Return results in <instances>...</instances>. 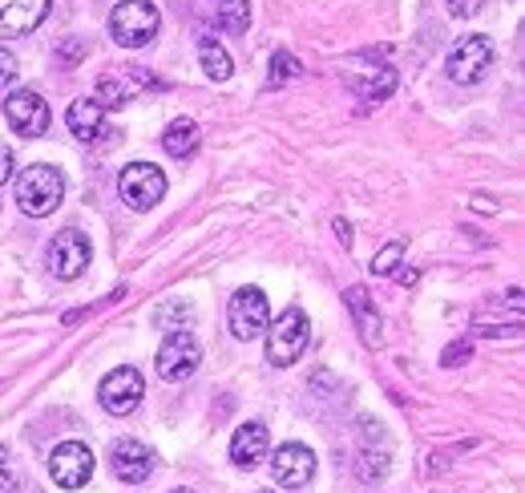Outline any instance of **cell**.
Wrapping results in <instances>:
<instances>
[{"label": "cell", "mask_w": 525, "mask_h": 493, "mask_svg": "<svg viewBox=\"0 0 525 493\" xmlns=\"http://www.w3.org/2000/svg\"><path fill=\"white\" fill-rule=\"evenodd\" d=\"M392 279H396V283H404V287H408V283H416V271H392Z\"/></svg>", "instance_id": "32"}, {"label": "cell", "mask_w": 525, "mask_h": 493, "mask_svg": "<svg viewBox=\"0 0 525 493\" xmlns=\"http://www.w3.org/2000/svg\"><path fill=\"white\" fill-rule=\"evenodd\" d=\"M336 239H340V243H344V247H348V243H352V227H348V223H344V219H336Z\"/></svg>", "instance_id": "31"}, {"label": "cell", "mask_w": 525, "mask_h": 493, "mask_svg": "<svg viewBox=\"0 0 525 493\" xmlns=\"http://www.w3.org/2000/svg\"><path fill=\"white\" fill-rule=\"evenodd\" d=\"M271 473L283 489H303L311 477H315V453L307 445H279L275 457H271Z\"/></svg>", "instance_id": "13"}, {"label": "cell", "mask_w": 525, "mask_h": 493, "mask_svg": "<svg viewBox=\"0 0 525 493\" xmlns=\"http://www.w3.org/2000/svg\"><path fill=\"white\" fill-rule=\"evenodd\" d=\"M174 493H194V489H174Z\"/></svg>", "instance_id": "33"}, {"label": "cell", "mask_w": 525, "mask_h": 493, "mask_svg": "<svg viewBox=\"0 0 525 493\" xmlns=\"http://www.w3.org/2000/svg\"><path fill=\"white\" fill-rule=\"evenodd\" d=\"M110 465H114V477H118V481L138 485V481H146V477L154 473V453H150L142 441L122 437V441H114V449H110Z\"/></svg>", "instance_id": "14"}, {"label": "cell", "mask_w": 525, "mask_h": 493, "mask_svg": "<svg viewBox=\"0 0 525 493\" xmlns=\"http://www.w3.org/2000/svg\"><path fill=\"white\" fill-rule=\"evenodd\" d=\"M13 170H17V166H13V150H9L5 142H0V186H5V182L13 178Z\"/></svg>", "instance_id": "27"}, {"label": "cell", "mask_w": 525, "mask_h": 493, "mask_svg": "<svg viewBox=\"0 0 525 493\" xmlns=\"http://www.w3.org/2000/svg\"><path fill=\"white\" fill-rule=\"evenodd\" d=\"M81 57H85V45H81V41H73V37H69V41H65V45H61V61H81Z\"/></svg>", "instance_id": "29"}, {"label": "cell", "mask_w": 525, "mask_h": 493, "mask_svg": "<svg viewBox=\"0 0 525 493\" xmlns=\"http://www.w3.org/2000/svg\"><path fill=\"white\" fill-rule=\"evenodd\" d=\"M465 356H469V344H453V348L441 356V364H449V368H453V364H457V360H465Z\"/></svg>", "instance_id": "30"}, {"label": "cell", "mask_w": 525, "mask_h": 493, "mask_svg": "<svg viewBox=\"0 0 525 493\" xmlns=\"http://www.w3.org/2000/svg\"><path fill=\"white\" fill-rule=\"evenodd\" d=\"M400 255H404V243H384V247L372 255V275L392 279V271L400 267Z\"/></svg>", "instance_id": "22"}, {"label": "cell", "mask_w": 525, "mask_h": 493, "mask_svg": "<svg viewBox=\"0 0 525 493\" xmlns=\"http://www.w3.org/2000/svg\"><path fill=\"white\" fill-rule=\"evenodd\" d=\"M295 73H299V61L291 53H275L271 57V85H287Z\"/></svg>", "instance_id": "23"}, {"label": "cell", "mask_w": 525, "mask_h": 493, "mask_svg": "<svg viewBox=\"0 0 525 493\" xmlns=\"http://www.w3.org/2000/svg\"><path fill=\"white\" fill-rule=\"evenodd\" d=\"M263 457H267V429H263L259 421L239 425L235 437H231V461H235L239 469H255Z\"/></svg>", "instance_id": "17"}, {"label": "cell", "mask_w": 525, "mask_h": 493, "mask_svg": "<svg viewBox=\"0 0 525 493\" xmlns=\"http://www.w3.org/2000/svg\"><path fill=\"white\" fill-rule=\"evenodd\" d=\"M227 324L235 340H259L271 324V308H267V295L259 287H239L235 300L227 308Z\"/></svg>", "instance_id": "5"}, {"label": "cell", "mask_w": 525, "mask_h": 493, "mask_svg": "<svg viewBox=\"0 0 525 493\" xmlns=\"http://www.w3.org/2000/svg\"><path fill=\"white\" fill-rule=\"evenodd\" d=\"M215 21L223 33H247L251 29V0H223L215 9Z\"/></svg>", "instance_id": "21"}, {"label": "cell", "mask_w": 525, "mask_h": 493, "mask_svg": "<svg viewBox=\"0 0 525 493\" xmlns=\"http://www.w3.org/2000/svg\"><path fill=\"white\" fill-rule=\"evenodd\" d=\"M263 336H267V364L287 368V364H295L303 356V348L311 340V324H307L303 308H287L275 324H267Z\"/></svg>", "instance_id": "3"}, {"label": "cell", "mask_w": 525, "mask_h": 493, "mask_svg": "<svg viewBox=\"0 0 525 493\" xmlns=\"http://www.w3.org/2000/svg\"><path fill=\"white\" fill-rule=\"evenodd\" d=\"M162 150H166L170 158H190V154L198 150V126H194L190 118H174V122L166 126V134H162Z\"/></svg>", "instance_id": "19"}, {"label": "cell", "mask_w": 525, "mask_h": 493, "mask_svg": "<svg viewBox=\"0 0 525 493\" xmlns=\"http://www.w3.org/2000/svg\"><path fill=\"white\" fill-rule=\"evenodd\" d=\"M49 13V0H0V37H25Z\"/></svg>", "instance_id": "15"}, {"label": "cell", "mask_w": 525, "mask_h": 493, "mask_svg": "<svg viewBox=\"0 0 525 493\" xmlns=\"http://www.w3.org/2000/svg\"><path fill=\"white\" fill-rule=\"evenodd\" d=\"M198 61H202V69H206V77L210 81H227L231 77V53L215 41V37H198Z\"/></svg>", "instance_id": "20"}, {"label": "cell", "mask_w": 525, "mask_h": 493, "mask_svg": "<svg viewBox=\"0 0 525 493\" xmlns=\"http://www.w3.org/2000/svg\"><path fill=\"white\" fill-rule=\"evenodd\" d=\"M344 304H348V312H352L360 336H364L368 344H380V312H376V304H372L368 287H360V283L348 287V291H344Z\"/></svg>", "instance_id": "18"}, {"label": "cell", "mask_w": 525, "mask_h": 493, "mask_svg": "<svg viewBox=\"0 0 525 493\" xmlns=\"http://www.w3.org/2000/svg\"><path fill=\"white\" fill-rule=\"evenodd\" d=\"M485 9V0H449V13L453 17H477Z\"/></svg>", "instance_id": "26"}, {"label": "cell", "mask_w": 525, "mask_h": 493, "mask_svg": "<svg viewBox=\"0 0 525 493\" xmlns=\"http://www.w3.org/2000/svg\"><path fill=\"white\" fill-rule=\"evenodd\" d=\"M97 397H101V409H105V413L130 417V413L142 405V397H146V380H142L138 368H114L110 376L101 380Z\"/></svg>", "instance_id": "8"}, {"label": "cell", "mask_w": 525, "mask_h": 493, "mask_svg": "<svg viewBox=\"0 0 525 493\" xmlns=\"http://www.w3.org/2000/svg\"><path fill=\"white\" fill-rule=\"evenodd\" d=\"M118 194L130 211H150L166 199V174L154 162H130L118 178Z\"/></svg>", "instance_id": "4"}, {"label": "cell", "mask_w": 525, "mask_h": 493, "mask_svg": "<svg viewBox=\"0 0 525 493\" xmlns=\"http://www.w3.org/2000/svg\"><path fill=\"white\" fill-rule=\"evenodd\" d=\"M65 126L81 142H101L105 138V110L93 102V97H77V102L69 106V114H65Z\"/></svg>", "instance_id": "16"}, {"label": "cell", "mask_w": 525, "mask_h": 493, "mask_svg": "<svg viewBox=\"0 0 525 493\" xmlns=\"http://www.w3.org/2000/svg\"><path fill=\"white\" fill-rule=\"evenodd\" d=\"M61 199H65V178H61L57 166L33 162V166L21 170V178H17V207H21L29 219L53 215V211L61 207Z\"/></svg>", "instance_id": "1"}, {"label": "cell", "mask_w": 525, "mask_h": 493, "mask_svg": "<svg viewBox=\"0 0 525 493\" xmlns=\"http://www.w3.org/2000/svg\"><path fill=\"white\" fill-rule=\"evenodd\" d=\"M162 29V13L154 0H122V5L110 13V37L122 49H142L158 37Z\"/></svg>", "instance_id": "2"}, {"label": "cell", "mask_w": 525, "mask_h": 493, "mask_svg": "<svg viewBox=\"0 0 525 493\" xmlns=\"http://www.w3.org/2000/svg\"><path fill=\"white\" fill-rule=\"evenodd\" d=\"M17 81V57L9 49H0V97L9 93V85Z\"/></svg>", "instance_id": "25"}, {"label": "cell", "mask_w": 525, "mask_h": 493, "mask_svg": "<svg viewBox=\"0 0 525 493\" xmlns=\"http://www.w3.org/2000/svg\"><path fill=\"white\" fill-rule=\"evenodd\" d=\"M5 122L21 138H45L49 134V106L33 89H13L5 93Z\"/></svg>", "instance_id": "7"}, {"label": "cell", "mask_w": 525, "mask_h": 493, "mask_svg": "<svg viewBox=\"0 0 525 493\" xmlns=\"http://www.w3.org/2000/svg\"><path fill=\"white\" fill-rule=\"evenodd\" d=\"M493 69V45L489 37H461L445 61V73L457 81V85H477L485 81V73Z\"/></svg>", "instance_id": "9"}, {"label": "cell", "mask_w": 525, "mask_h": 493, "mask_svg": "<svg viewBox=\"0 0 525 493\" xmlns=\"http://www.w3.org/2000/svg\"><path fill=\"white\" fill-rule=\"evenodd\" d=\"M49 473L61 489H81L89 477H93V453L81 445V441H65L53 449L49 457Z\"/></svg>", "instance_id": "12"}, {"label": "cell", "mask_w": 525, "mask_h": 493, "mask_svg": "<svg viewBox=\"0 0 525 493\" xmlns=\"http://www.w3.org/2000/svg\"><path fill=\"white\" fill-rule=\"evenodd\" d=\"M89 259H93V251H89V239L81 235V231H61V235H53V243L45 247V263H49V271L57 275V279H77L85 267H89Z\"/></svg>", "instance_id": "10"}, {"label": "cell", "mask_w": 525, "mask_h": 493, "mask_svg": "<svg viewBox=\"0 0 525 493\" xmlns=\"http://www.w3.org/2000/svg\"><path fill=\"white\" fill-rule=\"evenodd\" d=\"M190 304H182V300H174V304H166V308H158V328H166V332H174V320H182V324H190Z\"/></svg>", "instance_id": "24"}, {"label": "cell", "mask_w": 525, "mask_h": 493, "mask_svg": "<svg viewBox=\"0 0 525 493\" xmlns=\"http://www.w3.org/2000/svg\"><path fill=\"white\" fill-rule=\"evenodd\" d=\"M202 364V348L194 340V332H170L154 356V368L166 384H178L186 376H194V368Z\"/></svg>", "instance_id": "6"}, {"label": "cell", "mask_w": 525, "mask_h": 493, "mask_svg": "<svg viewBox=\"0 0 525 493\" xmlns=\"http://www.w3.org/2000/svg\"><path fill=\"white\" fill-rule=\"evenodd\" d=\"M142 89H162L154 77H146V69H118V73H105L97 81V97L93 102L101 110H118V106H130Z\"/></svg>", "instance_id": "11"}, {"label": "cell", "mask_w": 525, "mask_h": 493, "mask_svg": "<svg viewBox=\"0 0 525 493\" xmlns=\"http://www.w3.org/2000/svg\"><path fill=\"white\" fill-rule=\"evenodd\" d=\"M0 493H13V477H9V449L0 445Z\"/></svg>", "instance_id": "28"}]
</instances>
